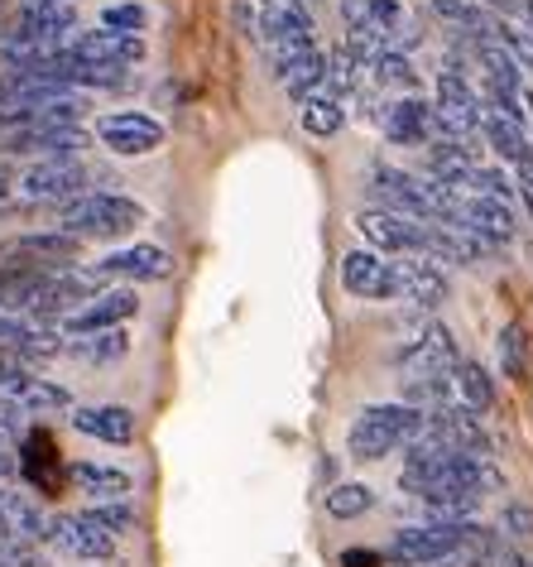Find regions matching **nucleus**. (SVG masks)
<instances>
[{
    "mask_svg": "<svg viewBox=\"0 0 533 567\" xmlns=\"http://www.w3.org/2000/svg\"><path fill=\"white\" fill-rule=\"evenodd\" d=\"M428 429V409H414V404H370L360 409L356 423L346 433V452L356 462H380L389 452L409 447L414 437H424Z\"/></svg>",
    "mask_w": 533,
    "mask_h": 567,
    "instance_id": "f257e3e1",
    "label": "nucleus"
},
{
    "mask_svg": "<svg viewBox=\"0 0 533 567\" xmlns=\"http://www.w3.org/2000/svg\"><path fill=\"white\" fill-rule=\"evenodd\" d=\"M145 226V207L135 197H121V193H82L63 207V226L59 231L77 236V240H116V236H130Z\"/></svg>",
    "mask_w": 533,
    "mask_h": 567,
    "instance_id": "f03ea898",
    "label": "nucleus"
},
{
    "mask_svg": "<svg viewBox=\"0 0 533 567\" xmlns=\"http://www.w3.org/2000/svg\"><path fill=\"white\" fill-rule=\"evenodd\" d=\"M475 529V519H461V524H409L389 538V558L399 567H428V563H442L467 544Z\"/></svg>",
    "mask_w": 533,
    "mask_h": 567,
    "instance_id": "7ed1b4c3",
    "label": "nucleus"
},
{
    "mask_svg": "<svg viewBox=\"0 0 533 567\" xmlns=\"http://www.w3.org/2000/svg\"><path fill=\"white\" fill-rule=\"evenodd\" d=\"M255 30L264 39L274 63L293 59V53L313 49V16H307L303 0H260V16H255Z\"/></svg>",
    "mask_w": 533,
    "mask_h": 567,
    "instance_id": "20e7f679",
    "label": "nucleus"
},
{
    "mask_svg": "<svg viewBox=\"0 0 533 567\" xmlns=\"http://www.w3.org/2000/svg\"><path fill=\"white\" fill-rule=\"evenodd\" d=\"M87 164L77 154H59V159H34L20 178L24 203H67V197H82L87 188Z\"/></svg>",
    "mask_w": 533,
    "mask_h": 567,
    "instance_id": "39448f33",
    "label": "nucleus"
},
{
    "mask_svg": "<svg viewBox=\"0 0 533 567\" xmlns=\"http://www.w3.org/2000/svg\"><path fill=\"white\" fill-rule=\"evenodd\" d=\"M96 275L92 269H53V275L39 284V293H34V303H30V313L24 318H39V322H53V318H73V313H82L92 299H96Z\"/></svg>",
    "mask_w": 533,
    "mask_h": 567,
    "instance_id": "423d86ee",
    "label": "nucleus"
},
{
    "mask_svg": "<svg viewBox=\"0 0 533 567\" xmlns=\"http://www.w3.org/2000/svg\"><path fill=\"white\" fill-rule=\"evenodd\" d=\"M432 111H438V140L452 135V140H467L471 131H481V96L471 92V82L461 73H442L438 78V102H432Z\"/></svg>",
    "mask_w": 533,
    "mask_h": 567,
    "instance_id": "0eeeda50",
    "label": "nucleus"
},
{
    "mask_svg": "<svg viewBox=\"0 0 533 567\" xmlns=\"http://www.w3.org/2000/svg\"><path fill=\"white\" fill-rule=\"evenodd\" d=\"M342 284H346L351 299H370V303L399 299L395 265H389L380 250H346L342 255Z\"/></svg>",
    "mask_w": 533,
    "mask_h": 567,
    "instance_id": "6e6552de",
    "label": "nucleus"
},
{
    "mask_svg": "<svg viewBox=\"0 0 533 567\" xmlns=\"http://www.w3.org/2000/svg\"><path fill=\"white\" fill-rule=\"evenodd\" d=\"M399 371L404 380H418V375H452L461 357H457V342H452V332L447 328H424L418 337H409V347H399Z\"/></svg>",
    "mask_w": 533,
    "mask_h": 567,
    "instance_id": "1a4fd4ad",
    "label": "nucleus"
},
{
    "mask_svg": "<svg viewBox=\"0 0 533 567\" xmlns=\"http://www.w3.org/2000/svg\"><path fill=\"white\" fill-rule=\"evenodd\" d=\"M356 231L366 236L375 250H385V255H418V250H424V221L399 217V212H385V207H366V212H360Z\"/></svg>",
    "mask_w": 533,
    "mask_h": 567,
    "instance_id": "9d476101",
    "label": "nucleus"
},
{
    "mask_svg": "<svg viewBox=\"0 0 533 567\" xmlns=\"http://www.w3.org/2000/svg\"><path fill=\"white\" fill-rule=\"evenodd\" d=\"M380 131L389 145H409V150H424L438 140V111L428 102H418V96H399V102H389L380 111Z\"/></svg>",
    "mask_w": 533,
    "mask_h": 567,
    "instance_id": "9b49d317",
    "label": "nucleus"
},
{
    "mask_svg": "<svg viewBox=\"0 0 533 567\" xmlns=\"http://www.w3.org/2000/svg\"><path fill=\"white\" fill-rule=\"evenodd\" d=\"M96 135H102L106 150L125 154V159H135V154H149V150L164 145V125L154 116H139V111H116V116H102Z\"/></svg>",
    "mask_w": 533,
    "mask_h": 567,
    "instance_id": "f8f14e48",
    "label": "nucleus"
},
{
    "mask_svg": "<svg viewBox=\"0 0 533 567\" xmlns=\"http://www.w3.org/2000/svg\"><path fill=\"white\" fill-rule=\"evenodd\" d=\"M87 135L82 125H24V131H6L0 154H39V159H59V154H82Z\"/></svg>",
    "mask_w": 533,
    "mask_h": 567,
    "instance_id": "ddd939ff",
    "label": "nucleus"
},
{
    "mask_svg": "<svg viewBox=\"0 0 533 567\" xmlns=\"http://www.w3.org/2000/svg\"><path fill=\"white\" fill-rule=\"evenodd\" d=\"M49 544L63 548L67 558H87V563H102L116 553V538H111L102 524H92L87 515H59L49 524Z\"/></svg>",
    "mask_w": 533,
    "mask_h": 567,
    "instance_id": "4468645a",
    "label": "nucleus"
},
{
    "mask_svg": "<svg viewBox=\"0 0 533 567\" xmlns=\"http://www.w3.org/2000/svg\"><path fill=\"white\" fill-rule=\"evenodd\" d=\"M457 226H467V231H475L485 240V246H510V240L519 236V221L510 203H500V197H461V217Z\"/></svg>",
    "mask_w": 533,
    "mask_h": 567,
    "instance_id": "2eb2a0df",
    "label": "nucleus"
},
{
    "mask_svg": "<svg viewBox=\"0 0 533 567\" xmlns=\"http://www.w3.org/2000/svg\"><path fill=\"white\" fill-rule=\"evenodd\" d=\"M395 279H399V299H409L414 308H438V303H447V293H452L442 265H432L428 255L395 260Z\"/></svg>",
    "mask_w": 533,
    "mask_h": 567,
    "instance_id": "dca6fc26",
    "label": "nucleus"
},
{
    "mask_svg": "<svg viewBox=\"0 0 533 567\" xmlns=\"http://www.w3.org/2000/svg\"><path fill=\"white\" fill-rule=\"evenodd\" d=\"M82 240L67 236V231H30L20 240H10L6 246V260L10 265H39V269H59L67 260H77Z\"/></svg>",
    "mask_w": 533,
    "mask_h": 567,
    "instance_id": "f3484780",
    "label": "nucleus"
},
{
    "mask_svg": "<svg viewBox=\"0 0 533 567\" xmlns=\"http://www.w3.org/2000/svg\"><path fill=\"white\" fill-rule=\"evenodd\" d=\"M139 313V299L130 289H102L96 299L82 308V313L67 318V337H82V332H106V328H121Z\"/></svg>",
    "mask_w": 533,
    "mask_h": 567,
    "instance_id": "a211bd4d",
    "label": "nucleus"
},
{
    "mask_svg": "<svg viewBox=\"0 0 533 567\" xmlns=\"http://www.w3.org/2000/svg\"><path fill=\"white\" fill-rule=\"evenodd\" d=\"M67 53L82 63H116V68H130L145 59V44L139 34H116V30H92V34H77L67 39Z\"/></svg>",
    "mask_w": 533,
    "mask_h": 567,
    "instance_id": "6ab92c4d",
    "label": "nucleus"
},
{
    "mask_svg": "<svg viewBox=\"0 0 533 567\" xmlns=\"http://www.w3.org/2000/svg\"><path fill=\"white\" fill-rule=\"evenodd\" d=\"M168 255L159 246H125V250H111L106 260L92 265L96 279H164L168 275Z\"/></svg>",
    "mask_w": 533,
    "mask_h": 567,
    "instance_id": "aec40b11",
    "label": "nucleus"
},
{
    "mask_svg": "<svg viewBox=\"0 0 533 567\" xmlns=\"http://www.w3.org/2000/svg\"><path fill=\"white\" fill-rule=\"evenodd\" d=\"M274 78H279V87H284L293 102H307L313 92L327 87V53L322 49H303V53H293V59L284 63H274Z\"/></svg>",
    "mask_w": 533,
    "mask_h": 567,
    "instance_id": "412c9836",
    "label": "nucleus"
},
{
    "mask_svg": "<svg viewBox=\"0 0 533 567\" xmlns=\"http://www.w3.org/2000/svg\"><path fill=\"white\" fill-rule=\"evenodd\" d=\"M73 429L96 437V443L125 447L135 437V414L125 404H92V409H77L73 414Z\"/></svg>",
    "mask_w": 533,
    "mask_h": 567,
    "instance_id": "4be33fe9",
    "label": "nucleus"
},
{
    "mask_svg": "<svg viewBox=\"0 0 533 567\" xmlns=\"http://www.w3.org/2000/svg\"><path fill=\"white\" fill-rule=\"evenodd\" d=\"M24 476H30V486H39L44 495H59L63 491V462H59V447H53V437L44 429H34L24 437Z\"/></svg>",
    "mask_w": 533,
    "mask_h": 567,
    "instance_id": "5701e85b",
    "label": "nucleus"
},
{
    "mask_svg": "<svg viewBox=\"0 0 533 567\" xmlns=\"http://www.w3.org/2000/svg\"><path fill=\"white\" fill-rule=\"evenodd\" d=\"M53 269H39V265H0V313H30L39 284H44Z\"/></svg>",
    "mask_w": 533,
    "mask_h": 567,
    "instance_id": "b1692460",
    "label": "nucleus"
},
{
    "mask_svg": "<svg viewBox=\"0 0 533 567\" xmlns=\"http://www.w3.org/2000/svg\"><path fill=\"white\" fill-rule=\"evenodd\" d=\"M67 357L87 361V365H116L125 351H130V332L125 328H106V332H82V337H67Z\"/></svg>",
    "mask_w": 533,
    "mask_h": 567,
    "instance_id": "393cba45",
    "label": "nucleus"
},
{
    "mask_svg": "<svg viewBox=\"0 0 533 567\" xmlns=\"http://www.w3.org/2000/svg\"><path fill=\"white\" fill-rule=\"evenodd\" d=\"M67 476H73L82 491L102 495V501H125L130 486H135L130 472H121V466H102V462H73L67 466Z\"/></svg>",
    "mask_w": 533,
    "mask_h": 567,
    "instance_id": "a878e982",
    "label": "nucleus"
},
{
    "mask_svg": "<svg viewBox=\"0 0 533 567\" xmlns=\"http://www.w3.org/2000/svg\"><path fill=\"white\" fill-rule=\"evenodd\" d=\"M481 135L490 140V150H495L500 159H510V164H519V159H529V154H533L524 125L510 121V116H495V111H485V116H481Z\"/></svg>",
    "mask_w": 533,
    "mask_h": 567,
    "instance_id": "bb28decb",
    "label": "nucleus"
},
{
    "mask_svg": "<svg viewBox=\"0 0 533 567\" xmlns=\"http://www.w3.org/2000/svg\"><path fill=\"white\" fill-rule=\"evenodd\" d=\"M452 385H457V404H467L471 414H485L495 404V380H490L481 361H461L452 371Z\"/></svg>",
    "mask_w": 533,
    "mask_h": 567,
    "instance_id": "cd10ccee",
    "label": "nucleus"
},
{
    "mask_svg": "<svg viewBox=\"0 0 533 567\" xmlns=\"http://www.w3.org/2000/svg\"><path fill=\"white\" fill-rule=\"evenodd\" d=\"M63 332H53V322H39V318H24V337L15 342V361L20 365H34V361H53L63 357Z\"/></svg>",
    "mask_w": 533,
    "mask_h": 567,
    "instance_id": "c85d7f7f",
    "label": "nucleus"
},
{
    "mask_svg": "<svg viewBox=\"0 0 533 567\" xmlns=\"http://www.w3.org/2000/svg\"><path fill=\"white\" fill-rule=\"evenodd\" d=\"M303 131L307 135H317V140H327V135H336L346 125V106H342V96L336 92H313L303 102Z\"/></svg>",
    "mask_w": 533,
    "mask_h": 567,
    "instance_id": "c756f323",
    "label": "nucleus"
},
{
    "mask_svg": "<svg viewBox=\"0 0 533 567\" xmlns=\"http://www.w3.org/2000/svg\"><path fill=\"white\" fill-rule=\"evenodd\" d=\"M15 404L24 409V414H53V409H67V404H73V394H67L63 385H53V380H44V375H30V380L20 385Z\"/></svg>",
    "mask_w": 533,
    "mask_h": 567,
    "instance_id": "7c9ffc66",
    "label": "nucleus"
},
{
    "mask_svg": "<svg viewBox=\"0 0 533 567\" xmlns=\"http://www.w3.org/2000/svg\"><path fill=\"white\" fill-rule=\"evenodd\" d=\"M370 505H375V491L360 486V481H342V486L327 491V515L332 519H356V515H366Z\"/></svg>",
    "mask_w": 533,
    "mask_h": 567,
    "instance_id": "2f4dec72",
    "label": "nucleus"
},
{
    "mask_svg": "<svg viewBox=\"0 0 533 567\" xmlns=\"http://www.w3.org/2000/svg\"><path fill=\"white\" fill-rule=\"evenodd\" d=\"M370 73H375V82H380V87H395V92H414V87H418V73H414V63L404 59L399 49H385L380 59L370 63Z\"/></svg>",
    "mask_w": 533,
    "mask_h": 567,
    "instance_id": "473e14b6",
    "label": "nucleus"
},
{
    "mask_svg": "<svg viewBox=\"0 0 533 567\" xmlns=\"http://www.w3.org/2000/svg\"><path fill=\"white\" fill-rule=\"evenodd\" d=\"M490 39L510 53V59L524 68V73H533V34L524 30V24H514V20H495L490 24Z\"/></svg>",
    "mask_w": 533,
    "mask_h": 567,
    "instance_id": "72a5a7b5",
    "label": "nucleus"
},
{
    "mask_svg": "<svg viewBox=\"0 0 533 567\" xmlns=\"http://www.w3.org/2000/svg\"><path fill=\"white\" fill-rule=\"evenodd\" d=\"M524 365H529V337H524L519 322H510V328L500 332V371L519 380L524 375Z\"/></svg>",
    "mask_w": 533,
    "mask_h": 567,
    "instance_id": "f704fd0d",
    "label": "nucleus"
},
{
    "mask_svg": "<svg viewBox=\"0 0 533 567\" xmlns=\"http://www.w3.org/2000/svg\"><path fill=\"white\" fill-rule=\"evenodd\" d=\"M467 188H475V197H500V203H510V197H514L510 174H504V168H481V164L471 168Z\"/></svg>",
    "mask_w": 533,
    "mask_h": 567,
    "instance_id": "c9c22d12",
    "label": "nucleus"
},
{
    "mask_svg": "<svg viewBox=\"0 0 533 567\" xmlns=\"http://www.w3.org/2000/svg\"><path fill=\"white\" fill-rule=\"evenodd\" d=\"M87 519H92V524H102V529H106L111 538H116V534H130V529H135V509L125 505V501L92 505V509H87Z\"/></svg>",
    "mask_w": 533,
    "mask_h": 567,
    "instance_id": "e433bc0d",
    "label": "nucleus"
},
{
    "mask_svg": "<svg viewBox=\"0 0 533 567\" xmlns=\"http://www.w3.org/2000/svg\"><path fill=\"white\" fill-rule=\"evenodd\" d=\"M356 82H360V59H356V53H351V49L342 44V49H336L332 59H327V87H336V92H351V87H356Z\"/></svg>",
    "mask_w": 533,
    "mask_h": 567,
    "instance_id": "4c0bfd02",
    "label": "nucleus"
},
{
    "mask_svg": "<svg viewBox=\"0 0 533 567\" xmlns=\"http://www.w3.org/2000/svg\"><path fill=\"white\" fill-rule=\"evenodd\" d=\"M500 529H504V538H519V544H529V538H533V505L510 501V505L500 509Z\"/></svg>",
    "mask_w": 533,
    "mask_h": 567,
    "instance_id": "58836bf2",
    "label": "nucleus"
},
{
    "mask_svg": "<svg viewBox=\"0 0 533 567\" xmlns=\"http://www.w3.org/2000/svg\"><path fill=\"white\" fill-rule=\"evenodd\" d=\"M102 30H116V34H139V30H145V10H139V6H106Z\"/></svg>",
    "mask_w": 533,
    "mask_h": 567,
    "instance_id": "ea45409f",
    "label": "nucleus"
},
{
    "mask_svg": "<svg viewBox=\"0 0 533 567\" xmlns=\"http://www.w3.org/2000/svg\"><path fill=\"white\" fill-rule=\"evenodd\" d=\"M24 380H30L24 365H0V404H15V394H20Z\"/></svg>",
    "mask_w": 533,
    "mask_h": 567,
    "instance_id": "a19ab883",
    "label": "nucleus"
},
{
    "mask_svg": "<svg viewBox=\"0 0 533 567\" xmlns=\"http://www.w3.org/2000/svg\"><path fill=\"white\" fill-rule=\"evenodd\" d=\"M342 16H346V30H366L370 24V0H342Z\"/></svg>",
    "mask_w": 533,
    "mask_h": 567,
    "instance_id": "79ce46f5",
    "label": "nucleus"
},
{
    "mask_svg": "<svg viewBox=\"0 0 533 567\" xmlns=\"http://www.w3.org/2000/svg\"><path fill=\"white\" fill-rule=\"evenodd\" d=\"M342 567H385V553H375V548H346L342 553Z\"/></svg>",
    "mask_w": 533,
    "mask_h": 567,
    "instance_id": "37998d69",
    "label": "nucleus"
},
{
    "mask_svg": "<svg viewBox=\"0 0 533 567\" xmlns=\"http://www.w3.org/2000/svg\"><path fill=\"white\" fill-rule=\"evenodd\" d=\"M514 168H519V193H524L529 207H533V154H529V159H519Z\"/></svg>",
    "mask_w": 533,
    "mask_h": 567,
    "instance_id": "c03bdc74",
    "label": "nucleus"
},
{
    "mask_svg": "<svg viewBox=\"0 0 533 567\" xmlns=\"http://www.w3.org/2000/svg\"><path fill=\"white\" fill-rule=\"evenodd\" d=\"M432 10L447 20H461V10H467V0H432Z\"/></svg>",
    "mask_w": 533,
    "mask_h": 567,
    "instance_id": "a18cd8bd",
    "label": "nucleus"
},
{
    "mask_svg": "<svg viewBox=\"0 0 533 567\" xmlns=\"http://www.w3.org/2000/svg\"><path fill=\"white\" fill-rule=\"evenodd\" d=\"M15 207V188H10V178H0V212Z\"/></svg>",
    "mask_w": 533,
    "mask_h": 567,
    "instance_id": "49530a36",
    "label": "nucleus"
},
{
    "mask_svg": "<svg viewBox=\"0 0 533 567\" xmlns=\"http://www.w3.org/2000/svg\"><path fill=\"white\" fill-rule=\"evenodd\" d=\"M10 102H15V92H10V78H0V116H6Z\"/></svg>",
    "mask_w": 533,
    "mask_h": 567,
    "instance_id": "de8ad7c7",
    "label": "nucleus"
},
{
    "mask_svg": "<svg viewBox=\"0 0 533 567\" xmlns=\"http://www.w3.org/2000/svg\"><path fill=\"white\" fill-rule=\"evenodd\" d=\"M15 472V457H10V447H0V481Z\"/></svg>",
    "mask_w": 533,
    "mask_h": 567,
    "instance_id": "09e8293b",
    "label": "nucleus"
},
{
    "mask_svg": "<svg viewBox=\"0 0 533 567\" xmlns=\"http://www.w3.org/2000/svg\"><path fill=\"white\" fill-rule=\"evenodd\" d=\"M524 102H529V106H533V92H524Z\"/></svg>",
    "mask_w": 533,
    "mask_h": 567,
    "instance_id": "8fccbe9b",
    "label": "nucleus"
},
{
    "mask_svg": "<svg viewBox=\"0 0 533 567\" xmlns=\"http://www.w3.org/2000/svg\"><path fill=\"white\" fill-rule=\"evenodd\" d=\"M524 567H533V558H524Z\"/></svg>",
    "mask_w": 533,
    "mask_h": 567,
    "instance_id": "3c124183",
    "label": "nucleus"
}]
</instances>
